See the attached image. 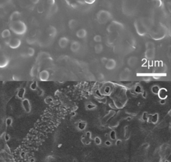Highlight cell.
Wrapping results in <instances>:
<instances>
[{
    "label": "cell",
    "mask_w": 171,
    "mask_h": 162,
    "mask_svg": "<svg viewBox=\"0 0 171 162\" xmlns=\"http://www.w3.org/2000/svg\"><path fill=\"white\" fill-rule=\"evenodd\" d=\"M58 10V5L55 4L53 6L50 7V9H49V14L51 15H53L57 12Z\"/></svg>",
    "instance_id": "4fadbf2b"
},
{
    "label": "cell",
    "mask_w": 171,
    "mask_h": 162,
    "mask_svg": "<svg viewBox=\"0 0 171 162\" xmlns=\"http://www.w3.org/2000/svg\"><path fill=\"white\" fill-rule=\"evenodd\" d=\"M32 4H37L40 0H30Z\"/></svg>",
    "instance_id": "44dd1931"
},
{
    "label": "cell",
    "mask_w": 171,
    "mask_h": 162,
    "mask_svg": "<svg viewBox=\"0 0 171 162\" xmlns=\"http://www.w3.org/2000/svg\"><path fill=\"white\" fill-rule=\"evenodd\" d=\"M1 36H2V38H4V39H6V38H11V31L9 30V29H5L4 30L2 31V34H1Z\"/></svg>",
    "instance_id": "9c48e42d"
},
{
    "label": "cell",
    "mask_w": 171,
    "mask_h": 162,
    "mask_svg": "<svg viewBox=\"0 0 171 162\" xmlns=\"http://www.w3.org/2000/svg\"><path fill=\"white\" fill-rule=\"evenodd\" d=\"M25 53H26L27 56H33L34 55V54H35V50L32 47H29L27 49Z\"/></svg>",
    "instance_id": "5bb4252c"
},
{
    "label": "cell",
    "mask_w": 171,
    "mask_h": 162,
    "mask_svg": "<svg viewBox=\"0 0 171 162\" xmlns=\"http://www.w3.org/2000/svg\"><path fill=\"white\" fill-rule=\"evenodd\" d=\"M10 30L17 35H23L27 32V26L21 20L11 21L9 26Z\"/></svg>",
    "instance_id": "6da1fadb"
},
{
    "label": "cell",
    "mask_w": 171,
    "mask_h": 162,
    "mask_svg": "<svg viewBox=\"0 0 171 162\" xmlns=\"http://www.w3.org/2000/svg\"><path fill=\"white\" fill-rule=\"evenodd\" d=\"M84 2L88 4H92L96 2V0H84Z\"/></svg>",
    "instance_id": "d6986e66"
},
{
    "label": "cell",
    "mask_w": 171,
    "mask_h": 162,
    "mask_svg": "<svg viewBox=\"0 0 171 162\" xmlns=\"http://www.w3.org/2000/svg\"><path fill=\"white\" fill-rule=\"evenodd\" d=\"M94 48V51L96 54H100L104 50V46L102 44H96Z\"/></svg>",
    "instance_id": "30bf717a"
},
{
    "label": "cell",
    "mask_w": 171,
    "mask_h": 162,
    "mask_svg": "<svg viewBox=\"0 0 171 162\" xmlns=\"http://www.w3.org/2000/svg\"><path fill=\"white\" fill-rule=\"evenodd\" d=\"M80 48H81V44H80V43L78 41L74 40V41H72L71 42V44H70V50H71L72 52H78L80 49Z\"/></svg>",
    "instance_id": "277c9868"
},
{
    "label": "cell",
    "mask_w": 171,
    "mask_h": 162,
    "mask_svg": "<svg viewBox=\"0 0 171 162\" xmlns=\"http://www.w3.org/2000/svg\"><path fill=\"white\" fill-rule=\"evenodd\" d=\"M21 18V14L20 11H15L11 14L10 16V20L11 21H16V20H19L20 18Z\"/></svg>",
    "instance_id": "ba28073f"
},
{
    "label": "cell",
    "mask_w": 171,
    "mask_h": 162,
    "mask_svg": "<svg viewBox=\"0 0 171 162\" xmlns=\"http://www.w3.org/2000/svg\"><path fill=\"white\" fill-rule=\"evenodd\" d=\"M94 41L96 43V44H101L102 41V37L100 34H96L94 36Z\"/></svg>",
    "instance_id": "9a60e30c"
},
{
    "label": "cell",
    "mask_w": 171,
    "mask_h": 162,
    "mask_svg": "<svg viewBox=\"0 0 171 162\" xmlns=\"http://www.w3.org/2000/svg\"><path fill=\"white\" fill-rule=\"evenodd\" d=\"M27 43L29 44H34V43L36 42V40L34 38H28L27 39Z\"/></svg>",
    "instance_id": "2e32d148"
},
{
    "label": "cell",
    "mask_w": 171,
    "mask_h": 162,
    "mask_svg": "<svg viewBox=\"0 0 171 162\" xmlns=\"http://www.w3.org/2000/svg\"><path fill=\"white\" fill-rule=\"evenodd\" d=\"M69 39L66 36L61 37L58 40L59 46L61 48H66L68 45V44H69Z\"/></svg>",
    "instance_id": "3957f363"
},
{
    "label": "cell",
    "mask_w": 171,
    "mask_h": 162,
    "mask_svg": "<svg viewBox=\"0 0 171 162\" xmlns=\"http://www.w3.org/2000/svg\"><path fill=\"white\" fill-rule=\"evenodd\" d=\"M9 64V58L7 56L0 55V68H4Z\"/></svg>",
    "instance_id": "5b68a950"
},
{
    "label": "cell",
    "mask_w": 171,
    "mask_h": 162,
    "mask_svg": "<svg viewBox=\"0 0 171 162\" xmlns=\"http://www.w3.org/2000/svg\"><path fill=\"white\" fill-rule=\"evenodd\" d=\"M21 42L20 39L15 38H11L10 42L9 44V47L11 49H17L21 46Z\"/></svg>",
    "instance_id": "7a4b0ae2"
},
{
    "label": "cell",
    "mask_w": 171,
    "mask_h": 162,
    "mask_svg": "<svg viewBox=\"0 0 171 162\" xmlns=\"http://www.w3.org/2000/svg\"><path fill=\"white\" fill-rule=\"evenodd\" d=\"M87 36V31L84 28L79 29L76 32V36L80 39H83Z\"/></svg>",
    "instance_id": "52a82bcc"
},
{
    "label": "cell",
    "mask_w": 171,
    "mask_h": 162,
    "mask_svg": "<svg viewBox=\"0 0 171 162\" xmlns=\"http://www.w3.org/2000/svg\"><path fill=\"white\" fill-rule=\"evenodd\" d=\"M0 49H1V44H0Z\"/></svg>",
    "instance_id": "7402d4cb"
},
{
    "label": "cell",
    "mask_w": 171,
    "mask_h": 162,
    "mask_svg": "<svg viewBox=\"0 0 171 162\" xmlns=\"http://www.w3.org/2000/svg\"><path fill=\"white\" fill-rule=\"evenodd\" d=\"M47 31H48V35L50 37H55L57 35V29L55 28L54 26H50L48 27Z\"/></svg>",
    "instance_id": "8992f818"
},
{
    "label": "cell",
    "mask_w": 171,
    "mask_h": 162,
    "mask_svg": "<svg viewBox=\"0 0 171 162\" xmlns=\"http://www.w3.org/2000/svg\"><path fill=\"white\" fill-rule=\"evenodd\" d=\"M68 26L71 30H74L78 26V21L74 19H72L68 22Z\"/></svg>",
    "instance_id": "8fae6325"
},
{
    "label": "cell",
    "mask_w": 171,
    "mask_h": 162,
    "mask_svg": "<svg viewBox=\"0 0 171 162\" xmlns=\"http://www.w3.org/2000/svg\"><path fill=\"white\" fill-rule=\"evenodd\" d=\"M4 40H5V44L8 46L9 42H10L11 40V38H6V39H4Z\"/></svg>",
    "instance_id": "ffe728a7"
},
{
    "label": "cell",
    "mask_w": 171,
    "mask_h": 162,
    "mask_svg": "<svg viewBox=\"0 0 171 162\" xmlns=\"http://www.w3.org/2000/svg\"><path fill=\"white\" fill-rule=\"evenodd\" d=\"M47 3L51 7V6H53V5H55V0H48Z\"/></svg>",
    "instance_id": "e0dca14e"
},
{
    "label": "cell",
    "mask_w": 171,
    "mask_h": 162,
    "mask_svg": "<svg viewBox=\"0 0 171 162\" xmlns=\"http://www.w3.org/2000/svg\"><path fill=\"white\" fill-rule=\"evenodd\" d=\"M37 9H38V12L42 13L44 11V6L43 5H39L37 7Z\"/></svg>",
    "instance_id": "ac0fdd59"
},
{
    "label": "cell",
    "mask_w": 171,
    "mask_h": 162,
    "mask_svg": "<svg viewBox=\"0 0 171 162\" xmlns=\"http://www.w3.org/2000/svg\"><path fill=\"white\" fill-rule=\"evenodd\" d=\"M39 78L42 80H46L49 78V72L46 70H43L39 74Z\"/></svg>",
    "instance_id": "7c38bea8"
}]
</instances>
